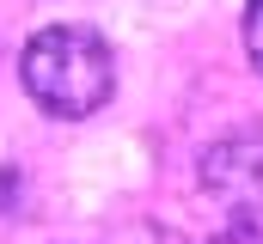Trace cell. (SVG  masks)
Returning <instances> with one entry per match:
<instances>
[{"label": "cell", "mask_w": 263, "mask_h": 244, "mask_svg": "<svg viewBox=\"0 0 263 244\" xmlns=\"http://www.w3.org/2000/svg\"><path fill=\"white\" fill-rule=\"evenodd\" d=\"M18 73H25V92L37 98V110L62 116V122H80L92 110H104L110 92H117V55L86 25H49V31H37L25 43Z\"/></svg>", "instance_id": "cell-1"}, {"label": "cell", "mask_w": 263, "mask_h": 244, "mask_svg": "<svg viewBox=\"0 0 263 244\" xmlns=\"http://www.w3.org/2000/svg\"><path fill=\"white\" fill-rule=\"evenodd\" d=\"M245 55H251V67L263 73V0L245 6Z\"/></svg>", "instance_id": "cell-2"}]
</instances>
